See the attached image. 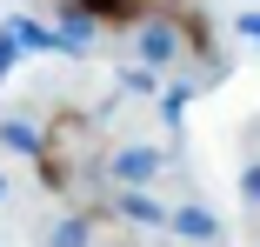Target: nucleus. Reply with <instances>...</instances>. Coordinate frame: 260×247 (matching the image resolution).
<instances>
[{
  "mask_svg": "<svg viewBox=\"0 0 260 247\" xmlns=\"http://www.w3.org/2000/svg\"><path fill=\"white\" fill-rule=\"evenodd\" d=\"M34 167H40L47 194H60V201L87 207V201H93V187H100V167H107V147H100L93 114L60 107L54 120H47V134L34 140Z\"/></svg>",
  "mask_w": 260,
  "mask_h": 247,
  "instance_id": "1",
  "label": "nucleus"
},
{
  "mask_svg": "<svg viewBox=\"0 0 260 247\" xmlns=\"http://www.w3.org/2000/svg\"><path fill=\"white\" fill-rule=\"evenodd\" d=\"M60 7L87 14L93 27H147L153 20V0H60Z\"/></svg>",
  "mask_w": 260,
  "mask_h": 247,
  "instance_id": "2",
  "label": "nucleus"
}]
</instances>
